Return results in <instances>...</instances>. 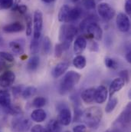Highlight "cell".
<instances>
[{"mask_svg":"<svg viewBox=\"0 0 131 132\" xmlns=\"http://www.w3.org/2000/svg\"><path fill=\"white\" fill-rule=\"evenodd\" d=\"M102 117V110L96 106L87 108L81 114V119L86 125L91 128H97L98 127Z\"/></svg>","mask_w":131,"mask_h":132,"instance_id":"cell-1","label":"cell"},{"mask_svg":"<svg viewBox=\"0 0 131 132\" xmlns=\"http://www.w3.org/2000/svg\"><path fill=\"white\" fill-rule=\"evenodd\" d=\"M81 75L76 71H70L67 72L62 79L59 85V92L61 95H66L70 92L78 83Z\"/></svg>","mask_w":131,"mask_h":132,"instance_id":"cell-2","label":"cell"},{"mask_svg":"<svg viewBox=\"0 0 131 132\" xmlns=\"http://www.w3.org/2000/svg\"><path fill=\"white\" fill-rule=\"evenodd\" d=\"M77 33V29L73 25L62 26L59 32V40L60 42H62V45L64 48V50H67L69 48Z\"/></svg>","mask_w":131,"mask_h":132,"instance_id":"cell-3","label":"cell"},{"mask_svg":"<svg viewBox=\"0 0 131 132\" xmlns=\"http://www.w3.org/2000/svg\"><path fill=\"white\" fill-rule=\"evenodd\" d=\"M130 111L131 104L128 103L124 110L117 118V120L113 124V128L116 129L118 132H124L130 124Z\"/></svg>","mask_w":131,"mask_h":132,"instance_id":"cell-4","label":"cell"},{"mask_svg":"<svg viewBox=\"0 0 131 132\" xmlns=\"http://www.w3.org/2000/svg\"><path fill=\"white\" fill-rule=\"evenodd\" d=\"M31 126L32 121L29 118H25L23 117L15 118L12 122V128L14 132L28 131Z\"/></svg>","mask_w":131,"mask_h":132,"instance_id":"cell-5","label":"cell"},{"mask_svg":"<svg viewBox=\"0 0 131 132\" xmlns=\"http://www.w3.org/2000/svg\"><path fill=\"white\" fill-rule=\"evenodd\" d=\"M34 32L33 38L40 39L43 27V15L40 10H36L34 13Z\"/></svg>","mask_w":131,"mask_h":132,"instance_id":"cell-6","label":"cell"},{"mask_svg":"<svg viewBox=\"0 0 131 132\" xmlns=\"http://www.w3.org/2000/svg\"><path fill=\"white\" fill-rule=\"evenodd\" d=\"M98 12L100 17L105 20H110L115 15V10L106 2H101L98 6Z\"/></svg>","mask_w":131,"mask_h":132,"instance_id":"cell-7","label":"cell"},{"mask_svg":"<svg viewBox=\"0 0 131 132\" xmlns=\"http://www.w3.org/2000/svg\"><path fill=\"white\" fill-rule=\"evenodd\" d=\"M116 23L118 29L122 32H127L130 30V22L129 17L123 13L120 12L117 15L116 19Z\"/></svg>","mask_w":131,"mask_h":132,"instance_id":"cell-8","label":"cell"},{"mask_svg":"<svg viewBox=\"0 0 131 132\" xmlns=\"http://www.w3.org/2000/svg\"><path fill=\"white\" fill-rule=\"evenodd\" d=\"M85 30L88 35H90L95 40H98V41L101 40L102 36H103V31L97 22H94L89 23L87 26Z\"/></svg>","mask_w":131,"mask_h":132,"instance_id":"cell-9","label":"cell"},{"mask_svg":"<svg viewBox=\"0 0 131 132\" xmlns=\"http://www.w3.org/2000/svg\"><path fill=\"white\" fill-rule=\"evenodd\" d=\"M15 80V75L12 71H6L0 75V86L8 88L11 86Z\"/></svg>","mask_w":131,"mask_h":132,"instance_id":"cell-10","label":"cell"},{"mask_svg":"<svg viewBox=\"0 0 131 132\" xmlns=\"http://www.w3.org/2000/svg\"><path fill=\"white\" fill-rule=\"evenodd\" d=\"M71 120H72V115L71 111L66 107L61 108L58 114V119L59 123L62 125L67 126L71 122Z\"/></svg>","mask_w":131,"mask_h":132,"instance_id":"cell-11","label":"cell"},{"mask_svg":"<svg viewBox=\"0 0 131 132\" xmlns=\"http://www.w3.org/2000/svg\"><path fill=\"white\" fill-rule=\"evenodd\" d=\"M125 85L124 81L120 78H115L112 83L110 84V89H109V95L110 98L113 96V95L117 92H118L120 90H121Z\"/></svg>","mask_w":131,"mask_h":132,"instance_id":"cell-12","label":"cell"},{"mask_svg":"<svg viewBox=\"0 0 131 132\" xmlns=\"http://www.w3.org/2000/svg\"><path fill=\"white\" fill-rule=\"evenodd\" d=\"M69 68V63L67 62H62L55 66V68L52 69L51 75L55 78H58L60 76H62L63 74H65L66 71Z\"/></svg>","mask_w":131,"mask_h":132,"instance_id":"cell-13","label":"cell"},{"mask_svg":"<svg viewBox=\"0 0 131 132\" xmlns=\"http://www.w3.org/2000/svg\"><path fill=\"white\" fill-rule=\"evenodd\" d=\"M108 91L103 85L99 86L97 89H95V97L94 101L98 104H103L106 101L107 98Z\"/></svg>","mask_w":131,"mask_h":132,"instance_id":"cell-14","label":"cell"},{"mask_svg":"<svg viewBox=\"0 0 131 132\" xmlns=\"http://www.w3.org/2000/svg\"><path fill=\"white\" fill-rule=\"evenodd\" d=\"M87 47V41L83 36H79L75 39L74 44V51L76 54H81Z\"/></svg>","mask_w":131,"mask_h":132,"instance_id":"cell-15","label":"cell"},{"mask_svg":"<svg viewBox=\"0 0 131 132\" xmlns=\"http://www.w3.org/2000/svg\"><path fill=\"white\" fill-rule=\"evenodd\" d=\"M25 29L24 26L20 23V22H12L11 24L6 25L5 26L3 27L2 30L3 32L6 33H15V32H20L22 31H23Z\"/></svg>","mask_w":131,"mask_h":132,"instance_id":"cell-16","label":"cell"},{"mask_svg":"<svg viewBox=\"0 0 131 132\" xmlns=\"http://www.w3.org/2000/svg\"><path fill=\"white\" fill-rule=\"evenodd\" d=\"M82 100L87 103V104H91L94 101V97H95V88H87L83 92L81 93V95Z\"/></svg>","mask_w":131,"mask_h":132,"instance_id":"cell-17","label":"cell"},{"mask_svg":"<svg viewBox=\"0 0 131 132\" xmlns=\"http://www.w3.org/2000/svg\"><path fill=\"white\" fill-rule=\"evenodd\" d=\"M11 104V96L9 92L5 90H0V105L3 108H6Z\"/></svg>","mask_w":131,"mask_h":132,"instance_id":"cell-18","label":"cell"},{"mask_svg":"<svg viewBox=\"0 0 131 132\" xmlns=\"http://www.w3.org/2000/svg\"><path fill=\"white\" fill-rule=\"evenodd\" d=\"M31 118L35 122H42L46 119V112L43 109L37 108L32 111Z\"/></svg>","mask_w":131,"mask_h":132,"instance_id":"cell-19","label":"cell"},{"mask_svg":"<svg viewBox=\"0 0 131 132\" xmlns=\"http://www.w3.org/2000/svg\"><path fill=\"white\" fill-rule=\"evenodd\" d=\"M70 10L71 8L67 5H64L63 6H62L58 13V20L61 22H66V23L69 22Z\"/></svg>","mask_w":131,"mask_h":132,"instance_id":"cell-20","label":"cell"},{"mask_svg":"<svg viewBox=\"0 0 131 132\" xmlns=\"http://www.w3.org/2000/svg\"><path fill=\"white\" fill-rule=\"evenodd\" d=\"M47 132H61L62 131V125L59 123L58 120L52 119L50 120L46 127Z\"/></svg>","mask_w":131,"mask_h":132,"instance_id":"cell-21","label":"cell"},{"mask_svg":"<svg viewBox=\"0 0 131 132\" xmlns=\"http://www.w3.org/2000/svg\"><path fill=\"white\" fill-rule=\"evenodd\" d=\"M9 47L12 51L18 55H22L24 52V43L19 41H12L9 43Z\"/></svg>","mask_w":131,"mask_h":132,"instance_id":"cell-22","label":"cell"},{"mask_svg":"<svg viewBox=\"0 0 131 132\" xmlns=\"http://www.w3.org/2000/svg\"><path fill=\"white\" fill-rule=\"evenodd\" d=\"M40 64V59L38 55H33L32 57L29 60L27 64V69L30 71H35Z\"/></svg>","mask_w":131,"mask_h":132,"instance_id":"cell-23","label":"cell"},{"mask_svg":"<svg viewBox=\"0 0 131 132\" xmlns=\"http://www.w3.org/2000/svg\"><path fill=\"white\" fill-rule=\"evenodd\" d=\"M86 63H87L86 59L83 55H77L74 59V60H73V65L77 69H83V68H84L85 66H86Z\"/></svg>","mask_w":131,"mask_h":132,"instance_id":"cell-24","label":"cell"},{"mask_svg":"<svg viewBox=\"0 0 131 132\" xmlns=\"http://www.w3.org/2000/svg\"><path fill=\"white\" fill-rule=\"evenodd\" d=\"M81 13H82V10L79 7L71 9L70 13H69V22L78 19L81 17Z\"/></svg>","mask_w":131,"mask_h":132,"instance_id":"cell-25","label":"cell"},{"mask_svg":"<svg viewBox=\"0 0 131 132\" xmlns=\"http://www.w3.org/2000/svg\"><path fill=\"white\" fill-rule=\"evenodd\" d=\"M37 92V88L34 86H29L22 91V97L24 99H29L33 97Z\"/></svg>","mask_w":131,"mask_h":132,"instance_id":"cell-26","label":"cell"},{"mask_svg":"<svg viewBox=\"0 0 131 132\" xmlns=\"http://www.w3.org/2000/svg\"><path fill=\"white\" fill-rule=\"evenodd\" d=\"M4 111L9 114L12 115H19L22 113V109L21 108H19V106H15V105H10L9 107L4 108Z\"/></svg>","mask_w":131,"mask_h":132,"instance_id":"cell-27","label":"cell"},{"mask_svg":"<svg viewBox=\"0 0 131 132\" xmlns=\"http://www.w3.org/2000/svg\"><path fill=\"white\" fill-rule=\"evenodd\" d=\"M51 39L48 36H45L43 38V42H42V50H43V52L45 55H48L50 52V51H51Z\"/></svg>","mask_w":131,"mask_h":132,"instance_id":"cell-28","label":"cell"},{"mask_svg":"<svg viewBox=\"0 0 131 132\" xmlns=\"http://www.w3.org/2000/svg\"><path fill=\"white\" fill-rule=\"evenodd\" d=\"M117 103H118V100H117V98H113V97L110 98V100H109V101H108V103H107V104L106 105L105 111H106L107 113H110V112H112V111L114 110V108H116Z\"/></svg>","mask_w":131,"mask_h":132,"instance_id":"cell-29","label":"cell"},{"mask_svg":"<svg viewBox=\"0 0 131 132\" xmlns=\"http://www.w3.org/2000/svg\"><path fill=\"white\" fill-rule=\"evenodd\" d=\"M97 21H98V19L96 18V16H88V18H86L85 19H84V20L82 21V22L81 23V25H80V29H81V30L84 31L85 29H86V27H87V26H88L89 23L94 22H97Z\"/></svg>","mask_w":131,"mask_h":132,"instance_id":"cell-30","label":"cell"},{"mask_svg":"<svg viewBox=\"0 0 131 132\" xmlns=\"http://www.w3.org/2000/svg\"><path fill=\"white\" fill-rule=\"evenodd\" d=\"M46 104V99L43 97H37L33 100L32 105L35 108H41Z\"/></svg>","mask_w":131,"mask_h":132,"instance_id":"cell-31","label":"cell"},{"mask_svg":"<svg viewBox=\"0 0 131 132\" xmlns=\"http://www.w3.org/2000/svg\"><path fill=\"white\" fill-rule=\"evenodd\" d=\"M104 64L107 68H111V69H117L118 67L117 62L114 59H113L110 57H106L104 59Z\"/></svg>","mask_w":131,"mask_h":132,"instance_id":"cell-32","label":"cell"},{"mask_svg":"<svg viewBox=\"0 0 131 132\" xmlns=\"http://www.w3.org/2000/svg\"><path fill=\"white\" fill-rule=\"evenodd\" d=\"M39 45H40V39H34L33 38L30 45V49L31 52L32 54H37L39 49Z\"/></svg>","mask_w":131,"mask_h":132,"instance_id":"cell-33","label":"cell"},{"mask_svg":"<svg viewBox=\"0 0 131 132\" xmlns=\"http://www.w3.org/2000/svg\"><path fill=\"white\" fill-rule=\"evenodd\" d=\"M32 34V20L30 15L26 17V35L30 36Z\"/></svg>","mask_w":131,"mask_h":132,"instance_id":"cell-34","label":"cell"},{"mask_svg":"<svg viewBox=\"0 0 131 132\" xmlns=\"http://www.w3.org/2000/svg\"><path fill=\"white\" fill-rule=\"evenodd\" d=\"M14 4V0H0V9H8Z\"/></svg>","mask_w":131,"mask_h":132,"instance_id":"cell-35","label":"cell"},{"mask_svg":"<svg viewBox=\"0 0 131 132\" xmlns=\"http://www.w3.org/2000/svg\"><path fill=\"white\" fill-rule=\"evenodd\" d=\"M83 4L88 10H93L96 8V2L94 0H84Z\"/></svg>","mask_w":131,"mask_h":132,"instance_id":"cell-36","label":"cell"},{"mask_svg":"<svg viewBox=\"0 0 131 132\" xmlns=\"http://www.w3.org/2000/svg\"><path fill=\"white\" fill-rule=\"evenodd\" d=\"M0 57L2 59H3L5 61L8 62H12L14 61L13 55L8 52H0Z\"/></svg>","mask_w":131,"mask_h":132,"instance_id":"cell-37","label":"cell"},{"mask_svg":"<svg viewBox=\"0 0 131 132\" xmlns=\"http://www.w3.org/2000/svg\"><path fill=\"white\" fill-rule=\"evenodd\" d=\"M64 51L65 50H64V48H63L62 43L57 44L55 45V57H57V58L61 57Z\"/></svg>","mask_w":131,"mask_h":132,"instance_id":"cell-38","label":"cell"},{"mask_svg":"<svg viewBox=\"0 0 131 132\" xmlns=\"http://www.w3.org/2000/svg\"><path fill=\"white\" fill-rule=\"evenodd\" d=\"M120 78H122V79L124 81L125 83L129 81V78H130V77H129V72H128L127 70L121 71L120 73Z\"/></svg>","mask_w":131,"mask_h":132,"instance_id":"cell-39","label":"cell"},{"mask_svg":"<svg viewBox=\"0 0 131 132\" xmlns=\"http://www.w3.org/2000/svg\"><path fill=\"white\" fill-rule=\"evenodd\" d=\"M31 132H47V131L43 126L40 125H36L32 128Z\"/></svg>","mask_w":131,"mask_h":132,"instance_id":"cell-40","label":"cell"},{"mask_svg":"<svg viewBox=\"0 0 131 132\" xmlns=\"http://www.w3.org/2000/svg\"><path fill=\"white\" fill-rule=\"evenodd\" d=\"M86 131L87 128L84 125H79L73 128V132H86Z\"/></svg>","mask_w":131,"mask_h":132,"instance_id":"cell-41","label":"cell"},{"mask_svg":"<svg viewBox=\"0 0 131 132\" xmlns=\"http://www.w3.org/2000/svg\"><path fill=\"white\" fill-rule=\"evenodd\" d=\"M125 11L127 15H130L131 0H125Z\"/></svg>","mask_w":131,"mask_h":132,"instance_id":"cell-42","label":"cell"},{"mask_svg":"<svg viewBox=\"0 0 131 132\" xmlns=\"http://www.w3.org/2000/svg\"><path fill=\"white\" fill-rule=\"evenodd\" d=\"M15 9H18L21 13H25L27 12V7L25 5H18Z\"/></svg>","mask_w":131,"mask_h":132,"instance_id":"cell-43","label":"cell"},{"mask_svg":"<svg viewBox=\"0 0 131 132\" xmlns=\"http://www.w3.org/2000/svg\"><path fill=\"white\" fill-rule=\"evenodd\" d=\"M12 90H13V94L15 96H19L21 93H22V88L20 87V86L15 87Z\"/></svg>","mask_w":131,"mask_h":132,"instance_id":"cell-44","label":"cell"},{"mask_svg":"<svg viewBox=\"0 0 131 132\" xmlns=\"http://www.w3.org/2000/svg\"><path fill=\"white\" fill-rule=\"evenodd\" d=\"M6 66H7V65L5 63V61L0 57V72L4 71L6 68Z\"/></svg>","mask_w":131,"mask_h":132,"instance_id":"cell-45","label":"cell"},{"mask_svg":"<svg viewBox=\"0 0 131 132\" xmlns=\"http://www.w3.org/2000/svg\"><path fill=\"white\" fill-rule=\"evenodd\" d=\"M90 49L91 50V51H93V52H97V51H98V45L95 42H92L91 44V46H90Z\"/></svg>","mask_w":131,"mask_h":132,"instance_id":"cell-46","label":"cell"},{"mask_svg":"<svg viewBox=\"0 0 131 132\" xmlns=\"http://www.w3.org/2000/svg\"><path fill=\"white\" fill-rule=\"evenodd\" d=\"M126 59H127V61L129 62V63H130L131 62V52H130V50H129L127 52V54H126Z\"/></svg>","mask_w":131,"mask_h":132,"instance_id":"cell-47","label":"cell"},{"mask_svg":"<svg viewBox=\"0 0 131 132\" xmlns=\"http://www.w3.org/2000/svg\"><path fill=\"white\" fill-rule=\"evenodd\" d=\"M41 1L45 3H51V2H55V0H41Z\"/></svg>","mask_w":131,"mask_h":132,"instance_id":"cell-48","label":"cell"},{"mask_svg":"<svg viewBox=\"0 0 131 132\" xmlns=\"http://www.w3.org/2000/svg\"><path fill=\"white\" fill-rule=\"evenodd\" d=\"M65 132H71V131H65Z\"/></svg>","mask_w":131,"mask_h":132,"instance_id":"cell-49","label":"cell"}]
</instances>
